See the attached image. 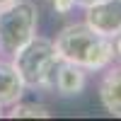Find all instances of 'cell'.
<instances>
[{
	"mask_svg": "<svg viewBox=\"0 0 121 121\" xmlns=\"http://www.w3.org/2000/svg\"><path fill=\"white\" fill-rule=\"evenodd\" d=\"M3 114H5V112H3V107H0V116H3Z\"/></svg>",
	"mask_w": 121,
	"mask_h": 121,
	"instance_id": "4fadbf2b",
	"label": "cell"
},
{
	"mask_svg": "<svg viewBox=\"0 0 121 121\" xmlns=\"http://www.w3.org/2000/svg\"><path fill=\"white\" fill-rule=\"evenodd\" d=\"M85 24L97 34L114 39L121 34V0H97L85 7Z\"/></svg>",
	"mask_w": 121,
	"mask_h": 121,
	"instance_id": "277c9868",
	"label": "cell"
},
{
	"mask_svg": "<svg viewBox=\"0 0 121 121\" xmlns=\"http://www.w3.org/2000/svg\"><path fill=\"white\" fill-rule=\"evenodd\" d=\"M114 51H116V58L121 60V34L114 36Z\"/></svg>",
	"mask_w": 121,
	"mask_h": 121,
	"instance_id": "30bf717a",
	"label": "cell"
},
{
	"mask_svg": "<svg viewBox=\"0 0 121 121\" xmlns=\"http://www.w3.org/2000/svg\"><path fill=\"white\" fill-rule=\"evenodd\" d=\"M27 87L19 78L17 68L12 65V60H0V107L10 109L15 102L24 97Z\"/></svg>",
	"mask_w": 121,
	"mask_h": 121,
	"instance_id": "52a82bcc",
	"label": "cell"
},
{
	"mask_svg": "<svg viewBox=\"0 0 121 121\" xmlns=\"http://www.w3.org/2000/svg\"><path fill=\"white\" fill-rule=\"evenodd\" d=\"M10 58H12V65L17 68L27 90L53 92V73H56V65L60 58L56 53V46L51 39L34 34Z\"/></svg>",
	"mask_w": 121,
	"mask_h": 121,
	"instance_id": "7a4b0ae2",
	"label": "cell"
},
{
	"mask_svg": "<svg viewBox=\"0 0 121 121\" xmlns=\"http://www.w3.org/2000/svg\"><path fill=\"white\" fill-rule=\"evenodd\" d=\"M56 53L60 60H70L87 73H102L116 60L114 39L97 34L85 22H75L63 27L56 34Z\"/></svg>",
	"mask_w": 121,
	"mask_h": 121,
	"instance_id": "6da1fadb",
	"label": "cell"
},
{
	"mask_svg": "<svg viewBox=\"0 0 121 121\" xmlns=\"http://www.w3.org/2000/svg\"><path fill=\"white\" fill-rule=\"evenodd\" d=\"M102 73L104 75L99 80V102L112 116L121 119V63H112Z\"/></svg>",
	"mask_w": 121,
	"mask_h": 121,
	"instance_id": "8992f818",
	"label": "cell"
},
{
	"mask_svg": "<svg viewBox=\"0 0 121 121\" xmlns=\"http://www.w3.org/2000/svg\"><path fill=\"white\" fill-rule=\"evenodd\" d=\"M10 3H15V0H0V7H5V5H10Z\"/></svg>",
	"mask_w": 121,
	"mask_h": 121,
	"instance_id": "7c38bea8",
	"label": "cell"
},
{
	"mask_svg": "<svg viewBox=\"0 0 121 121\" xmlns=\"http://www.w3.org/2000/svg\"><path fill=\"white\" fill-rule=\"evenodd\" d=\"M87 87V70L70 60H58L53 73V92L58 97H80Z\"/></svg>",
	"mask_w": 121,
	"mask_h": 121,
	"instance_id": "5b68a950",
	"label": "cell"
},
{
	"mask_svg": "<svg viewBox=\"0 0 121 121\" xmlns=\"http://www.w3.org/2000/svg\"><path fill=\"white\" fill-rule=\"evenodd\" d=\"M56 15H70L75 10V0H48Z\"/></svg>",
	"mask_w": 121,
	"mask_h": 121,
	"instance_id": "9c48e42d",
	"label": "cell"
},
{
	"mask_svg": "<svg viewBox=\"0 0 121 121\" xmlns=\"http://www.w3.org/2000/svg\"><path fill=\"white\" fill-rule=\"evenodd\" d=\"M10 119H48L51 112H48L46 104H39V102H15L10 107V112L5 114Z\"/></svg>",
	"mask_w": 121,
	"mask_h": 121,
	"instance_id": "ba28073f",
	"label": "cell"
},
{
	"mask_svg": "<svg viewBox=\"0 0 121 121\" xmlns=\"http://www.w3.org/2000/svg\"><path fill=\"white\" fill-rule=\"evenodd\" d=\"M92 3H97V0H75V7H90V5H92Z\"/></svg>",
	"mask_w": 121,
	"mask_h": 121,
	"instance_id": "8fae6325",
	"label": "cell"
},
{
	"mask_svg": "<svg viewBox=\"0 0 121 121\" xmlns=\"http://www.w3.org/2000/svg\"><path fill=\"white\" fill-rule=\"evenodd\" d=\"M39 10L32 0H15L0 7V53L12 56L36 34Z\"/></svg>",
	"mask_w": 121,
	"mask_h": 121,
	"instance_id": "3957f363",
	"label": "cell"
}]
</instances>
